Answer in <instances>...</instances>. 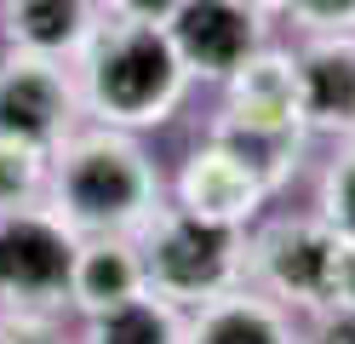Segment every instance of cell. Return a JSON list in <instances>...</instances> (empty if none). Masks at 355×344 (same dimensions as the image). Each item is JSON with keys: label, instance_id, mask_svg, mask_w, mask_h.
Listing matches in <instances>:
<instances>
[{"label": "cell", "instance_id": "obj_1", "mask_svg": "<svg viewBox=\"0 0 355 344\" xmlns=\"http://www.w3.org/2000/svg\"><path fill=\"white\" fill-rule=\"evenodd\" d=\"M46 206L75 236H138L161 213V167L132 132L115 126H75L52 149Z\"/></svg>", "mask_w": 355, "mask_h": 344}, {"label": "cell", "instance_id": "obj_2", "mask_svg": "<svg viewBox=\"0 0 355 344\" xmlns=\"http://www.w3.org/2000/svg\"><path fill=\"white\" fill-rule=\"evenodd\" d=\"M75 92L80 115H92L98 126L144 132L172 121L189 92V69L161 23H126L103 12L92 40L75 52Z\"/></svg>", "mask_w": 355, "mask_h": 344}, {"label": "cell", "instance_id": "obj_3", "mask_svg": "<svg viewBox=\"0 0 355 344\" xmlns=\"http://www.w3.org/2000/svg\"><path fill=\"white\" fill-rule=\"evenodd\" d=\"M132 241H138V259H144V287L178 310H195L247 281V229L241 224L161 206Z\"/></svg>", "mask_w": 355, "mask_h": 344}, {"label": "cell", "instance_id": "obj_4", "mask_svg": "<svg viewBox=\"0 0 355 344\" xmlns=\"http://www.w3.org/2000/svg\"><path fill=\"white\" fill-rule=\"evenodd\" d=\"M338 252L344 236L321 213L304 218H275L247 236V287L270 293L293 316H327L332 310V281H338Z\"/></svg>", "mask_w": 355, "mask_h": 344}, {"label": "cell", "instance_id": "obj_5", "mask_svg": "<svg viewBox=\"0 0 355 344\" xmlns=\"http://www.w3.org/2000/svg\"><path fill=\"white\" fill-rule=\"evenodd\" d=\"M75 252H80V236L46 201L24 206V213H0V304L63 316Z\"/></svg>", "mask_w": 355, "mask_h": 344}, {"label": "cell", "instance_id": "obj_6", "mask_svg": "<svg viewBox=\"0 0 355 344\" xmlns=\"http://www.w3.org/2000/svg\"><path fill=\"white\" fill-rule=\"evenodd\" d=\"M75 126H80L75 69H63L52 58H24V52L0 58V132L58 149Z\"/></svg>", "mask_w": 355, "mask_h": 344}, {"label": "cell", "instance_id": "obj_7", "mask_svg": "<svg viewBox=\"0 0 355 344\" xmlns=\"http://www.w3.org/2000/svg\"><path fill=\"white\" fill-rule=\"evenodd\" d=\"M218 138H304V109H298V63L281 46L258 52L224 81V115Z\"/></svg>", "mask_w": 355, "mask_h": 344}, {"label": "cell", "instance_id": "obj_8", "mask_svg": "<svg viewBox=\"0 0 355 344\" xmlns=\"http://www.w3.org/2000/svg\"><path fill=\"white\" fill-rule=\"evenodd\" d=\"M263 201H270L263 172L235 144H224V138H207L201 149H189L184 167H178V178H172V206L218 218V224H241L247 229Z\"/></svg>", "mask_w": 355, "mask_h": 344}, {"label": "cell", "instance_id": "obj_9", "mask_svg": "<svg viewBox=\"0 0 355 344\" xmlns=\"http://www.w3.org/2000/svg\"><path fill=\"white\" fill-rule=\"evenodd\" d=\"M166 35L178 46V58H184L189 81H218L224 86L263 46V17H252L247 6H235V0H184V6L172 12Z\"/></svg>", "mask_w": 355, "mask_h": 344}, {"label": "cell", "instance_id": "obj_10", "mask_svg": "<svg viewBox=\"0 0 355 344\" xmlns=\"http://www.w3.org/2000/svg\"><path fill=\"white\" fill-rule=\"evenodd\" d=\"M298 109L304 132L355 138V29L309 35L298 52Z\"/></svg>", "mask_w": 355, "mask_h": 344}, {"label": "cell", "instance_id": "obj_11", "mask_svg": "<svg viewBox=\"0 0 355 344\" xmlns=\"http://www.w3.org/2000/svg\"><path fill=\"white\" fill-rule=\"evenodd\" d=\"M304 316L275 304L258 287H230L207 304L184 310V344H304Z\"/></svg>", "mask_w": 355, "mask_h": 344}, {"label": "cell", "instance_id": "obj_12", "mask_svg": "<svg viewBox=\"0 0 355 344\" xmlns=\"http://www.w3.org/2000/svg\"><path fill=\"white\" fill-rule=\"evenodd\" d=\"M103 23V0H0V35L24 58L75 63V52Z\"/></svg>", "mask_w": 355, "mask_h": 344}, {"label": "cell", "instance_id": "obj_13", "mask_svg": "<svg viewBox=\"0 0 355 344\" xmlns=\"http://www.w3.org/2000/svg\"><path fill=\"white\" fill-rule=\"evenodd\" d=\"M138 293H149L138 241L132 236H80L75 270H69V310L80 321L115 310V304H126V298H138Z\"/></svg>", "mask_w": 355, "mask_h": 344}, {"label": "cell", "instance_id": "obj_14", "mask_svg": "<svg viewBox=\"0 0 355 344\" xmlns=\"http://www.w3.org/2000/svg\"><path fill=\"white\" fill-rule=\"evenodd\" d=\"M75 344H184V310L155 293H138L103 316H86Z\"/></svg>", "mask_w": 355, "mask_h": 344}, {"label": "cell", "instance_id": "obj_15", "mask_svg": "<svg viewBox=\"0 0 355 344\" xmlns=\"http://www.w3.org/2000/svg\"><path fill=\"white\" fill-rule=\"evenodd\" d=\"M46 172H52V149L0 132V213L40 206L46 201Z\"/></svg>", "mask_w": 355, "mask_h": 344}, {"label": "cell", "instance_id": "obj_16", "mask_svg": "<svg viewBox=\"0 0 355 344\" xmlns=\"http://www.w3.org/2000/svg\"><path fill=\"white\" fill-rule=\"evenodd\" d=\"M315 213L338 229V236L355 241V138H344V149L321 167V195H315Z\"/></svg>", "mask_w": 355, "mask_h": 344}, {"label": "cell", "instance_id": "obj_17", "mask_svg": "<svg viewBox=\"0 0 355 344\" xmlns=\"http://www.w3.org/2000/svg\"><path fill=\"white\" fill-rule=\"evenodd\" d=\"M0 344H75V338L63 333V316L6 310V304H0Z\"/></svg>", "mask_w": 355, "mask_h": 344}, {"label": "cell", "instance_id": "obj_18", "mask_svg": "<svg viewBox=\"0 0 355 344\" xmlns=\"http://www.w3.org/2000/svg\"><path fill=\"white\" fill-rule=\"evenodd\" d=\"M309 35H332V29H355V0H286Z\"/></svg>", "mask_w": 355, "mask_h": 344}, {"label": "cell", "instance_id": "obj_19", "mask_svg": "<svg viewBox=\"0 0 355 344\" xmlns=\"http://www.w3.org/2000/svg\"><path fill=\"white\" fill-rule=\"evenodd\" d=\"M184 6V0H103L109 17H126V23H172V12Z\"/></svg>", "mask_w": 355, "mask_h": 344}, {"label": "cell", "instance_id": "obj_20", "mask_svg": "<svg viewBox=\"0 0 355 344\" xmlns=\"http://www.w3.org/2000/svg\"><path fill=\"white\" fill-rule=\"evenodd\" d=\"M304 344H355V310H327V316H309Z\"/></svg>", "mask_w": 355, "mask_h": 344}, {"label": "cell", "instance_id": "obj_21", "mask_svg": "<svg viewBox=\"0 0 355 344\" xmlns=\"http://www.w3.org/2000/svg\"><path fill=\"white\" fill-rule=\"evenodd\" d=\"M332 310H355V241L344 236L338 252V281H332Z\"/></svg>", "mask_w": 355, "mask_h": 344}, {"label": "cell", "instance_id": "obj_22", "mask_svg": "<svg viewBox=\"0 0 355 344\" xmlns=\"http://www.w3.org/2000/svg\"><path fill=\"white\" fill-rule=\"evenodd\" d=\"M235 6H247L252 17H275V12H286V0H235Z\"/></svg>", "mask_w": 355, "mask_h": 344}]
</instances>
